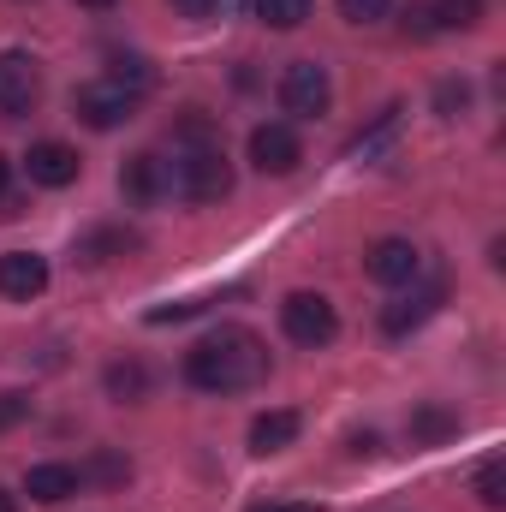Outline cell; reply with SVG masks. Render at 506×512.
I'll list each match as a JSON object with an SVG mask.
<instances>
[{
    "label": "cell",
    "mask_w": 506,
    "mask_h": 512,
    "mask_svg": "<svg viewBox=\"0 0 506 512\" xmlns=\"http://www.w3.org/2000/svg\"><path fill=\"white\" fill-rule=\"evenodd\" d=\"M42 102V66L18 48L0 54V120H24Z\"/></svg>",
    "instance_id": "5b68a950"
},
{
    "label": "cell",
    "mask_w": 506,
    "mask_h": 512,
    "mask_svg": "<svg viewBox=\"0 0 506 512\" xmlns=\"http://www.w3.org/2000/svg\"><path fill=\"white\" fill-rule=\"evenodd\" d=\"M96 477H102V483H126L131 465L126 459H114V453H102V459H96Z\"/></svg>",
    "instance_id": "f1b7e54d"
},
{
    "label": "cell",
    "mask_w": 506,
    "mask_h": 512,
    "mask_svg": "<svg viewBox=\"0 0 506 512\" xmlns=\"http://www.w3.org/2000/svg\"><path fill=\"white\" fill-rule=\"evenodd\" d=\"M221 6H227V0H173V12H179V18H197V24H203V18H215Z\"/></svg>",
    "instance_id": "484cf974"
},
{
    "label": "cell",
    "mask_w": 506,
    "mask_h": 512,
    "mask_svg": "<svg viewBox=\"0 0 506 512\" xmlns=\"http://www.w3.org/2000/svg\"><path fill=\"white\" fill-rule=\"evenodd\" d=\"M268 376V346L256 340L251 328H215L185 352V382L203 393H245Z\"/></svg>",
    "instance_id": "6da1fadb"
},
{
    "label": "cell",
    "mask_w": 506,
    "mask_h": 512,
    "mask_svg": "<svg viewBox=\"0 0 506 512\" xmlns=\"http://www.w3.org/2000/svg\"><path fill=\"white\" fill-rule=\"evenodd\" d=\"M24 167H30V185H48V191H66L78 173H84V161H78V149L72 143H30V155H24Z\"/></svg>",
    "instance_id": "30bf717a"
},
{
    "label": "cell",
    "mask_w": 506,
    "mask_h": 512,
    "mask_svg": "<svg viewBox=\"0 0 506 512\" xmlns=\"http://www.w3.org/2000/svg\"><path fill=\"white\" fill-rule=\"evenodd\" d=\"M405 30H411V36H435V30H441V24H435V6H411V12H405Z\"/></svg>",
    "instance_id": "d4e9b609"
},
{
    "label": "cell",
    "mask_w": 506,
    "mask_h": 512,
    "mask_svg": "<svg viewBox=\"0 0 506 512\" xmlns=\"http://www.w3.org/2000/svg\"><path fill=\"white\" fill-rule=\"evenodd\" d=\"M108 84H120L131 102H143V96L155 90V66H149L143 54H114V60H108Z\"/></svg>",
    "instance_id": "9a60e30c"
},
{
    "label": "cell",
    "mask_w": 506,
    "mask_h": 512,
    "mask_svg": "<svg viewBox=\"0 0 506 512\" xmlns=\"http://www.w3.org/2000/svg\"><path fill=\"white\" fill-rule=\"evenodd\" d=\"M393 12V0H340V18L346 24H381Z\"/></svg>",
    "instance_id": "603a6c76"
},
{
    "label": "cell",
    "mask_w": 506,
    "mask_h": 512,
    "mask_svg": "<svg viewBox=\"0 0 506 512\" xmlns=\"http://www.w3.org/2000/svg\"><path fill=\"white\" fill-rule=\"evenodd\" d=\"M447 435H459V417L453 411H441V405L411 411V441H447Z\"/></svg>",
    "instance_id": "ffe728a7"
},
{
    "label": "cell",
    "mask_w": 506,
    "mask_h": 512,
    "mask_svg": "<svg viewBox=\"0 0 506 512\" xmlns=\"http://www.w3.org/2000/svg\"><path fill=\"white\" fill-rule=\"evenodd\" d=\"M435 24L441 30H471V24H483V0H441Z\"/></svg>",
    "instance_id": "44dd1931"
},
{
    "label": "cell",
    "mask_w": 506,
    "mask_h": 512,
    "mask_svg": "<svg viewBox=\"0 0 506 512\" xmlns=\"http://www.w3.org/2000/svg\"><path fill=\"white\" fill-rule=\"evenodd\" d=\"M298 429H304L298 411H286V405L262 411V417L251 423V453H262V459H268V453H286V447L298 441Z\"/></svg>",
    "instance_id": "5bb4252c"
},
{
    "label": "cell",
    "mask_w": 506,
    "mask_h": 512,
    "mask_svg": "<svg viewBox=\"0 0 506 512\" xmlns=\"http://www.w3.org/2000/svg\"><path fill=\"white\" fill-rule=\"evenodd\" d=\"M477 501H483L489 512L506 507V465H501V459H489V465L477 471Z\"/></svg>",
    "instance_id": "7402d4cb"
},
{
    "label": "cell",
    "mask_w": 506,
    "mask_h": 512,
    "mask_svg": "<svg viewBox=\"0 0 506 512\" xmlns=\"http://www.w3.org/2000/svg\"><path fill=\"white\" fill-rule=\"evenodd\" d=\"M328 102H334V78H328V66H316V60H292V66L280 72V108H286L292 120H322Z\"/></svg>",
    "instance_id": "3957f363"
},
{
    "label": "cell",
    "mask_w": 506,
    "mask_h": 512,
    "mask_svg": "<svg viewBox=\"0 0 506 512\" xmlns=\"http://www.w3.org/2000/svg\"><path fill=\"white\" fill-rule=\"evenodd\" d=\"M42 292H48V256H36V251H6L0 256V298L30 304V298H42Z\"/></svg>",
    "instance_id": "9c48e42d"
},
{
    "label": "cell",
    "mask_w": 506,
    "mask_h": 512,
    "mask_svg": "<svg viewBox=\"0 0 506 512\" xmlns=\"http://www.w3.org/2000/svg\"><path fill=\"white\" fill-rule=\"evenodd\" d=\"M126 251H131L126 227H96V233L78 239V262H90V268H96V262H114V256H126Z\"/></svg>",
    "instance_id": "e0dca14e"
},
{
    "label": "cell",
    "mask_w": 506,
    "mask_h": 512,
    "mask_svg": "<svg viewBox=\"0 0 506 512\" xmlns=\"http://www.w3.org/2000/svg\"><path fill=\"white\" fill-rule=\"evenodd\" d=\"M173 143H179V149H221V120L203 114V108H185V114L173 120Z\"/></svg>",
    "instance_id": "2e32d148"
},
{
    "label": "cell",
    "mask_w": 506,
    "mask_h": 512,
    "mask_svg": "<svg viewBox=\"0 0 506 512\" xmlns=\"http://www.w3.org/2000/svg\"><path fill=\"white\" fill-rule=\"evenodd\" d=\"M441 304H447V292H441V286H423V292H411V298L387 304V310H381V328H387V334H411V328H423Z\"/></svg>",
    "instance_id": "7c38bea8"
},
{
    "label": "cell",
    "mask_w": 506,
    "mask_h": 512,
    "mask_svg": "<svg viewBox=\"0 0 506 512\" xmlns=\"http://www.w3.org/2000/svg\"><path fill=\"white\" fill-rule=\"evenodd\" d=\"M304 161V143H298V131L286 126V120H262V126H251V167L256 173H292Z\"/></svg>",
    "instance_id": "52a82bcc"
},
{
    "label": "cell",
    "mask_w": 506,
    "mask_h": 512,
    "mask_svg": "<svg viewBox=\"0 0 506 512\" xmlns=\"http://www.w3.org/2000/svg\"><path fill=\"white\" fill-rule=\"evenodd\" d=\"M310 12H316V0H256V18L268 30H298Z\"/></svg>",
    "instance_id": "d6986e66"
},
{
    "label": "cell",
    "mask_w": 506,
    "mask_h": 512,
    "mask_svg": "<svg viewBox=\"0 0 506 512\" xmlns=\"http://www.w3.org/2000/svg\"><path fill=\"white\" fill-rule=\"evenodd\" d=\"M280 328H286V340L292 346H328L334 334H340V316H334V304L322 298V292H286V304H280Z\"/></svg>",
    "instance_id": "277c9868"
},
{
    "label": "cell",
    "mask_w": 506,
    "mask_h": 512,
    "mask_svg": "<svg viewBox=\"0 0 506 512\" xmlns=\"http://www.w3.org/2000/svg\"><path fill=\"white\" fill-rule=\"evenodd\" d=\"M167 185L185 203H221L233 191V161L221 149H179V161H167Z\"/></svg>",
    "instance_id": "7a4b0ae2"
},
{
    "label": "cell",
    "mask_w": 506,
    "mask_h": 512,
    "mask_svg": "<svg viewBox=\"0 0 506 512\" xmlns=\"http://www.w3.org/2000/svg\"><path fill=\"white\" fill-rule=\"evenodd\" d=\"M30 417V393H0V429H18Z\"/></svg>",
    "instance_id": "cb8c5ba5"
},
{
    "label": "cell",
    "mask_w": 506,
    "mask_h": 512,
    "mask_svg": "<svg viewBox=\"0 0 506 512\" xmlns=\"http://www.w3.org/2000/svg\"><path fill=\"white\" fill-rule=\"evenodd\" d=\"M131 108H137V102H131L120 84H108V78H96V84H78V90H72V114H78V120H84L90 131L126 126Z\"/></svg>",
    "instance_id": "8992f818"
},
{
    "label": "cell",
    "mask_w": 506,
    "mask_h": 512,
    "mask_svg": "<svg viewBox=\"0 0 506 512\" xmlns=\"http://www.w3.org/2000/svg\"><path fill=\"white\" fill-rule=\"evenodd\" d=\"M0 512H18V501H12V495H6V489H0Z\"/></svg>",
    "instance_id": "1f68e13d"
},
{
    "label": "cell",
    "mask_w": 506,
    "mask_h": 512,
    "mask_svg": "<svg viewBox=\"0 0 506 512\" xmlns=\"http://www.w3.org/2000/svg\"><path fill=\"white\" fill-rule=\"evenodd\" d=\"M108 393H114V399H143V393H149V370H143V364H137V358H114V364H108Z\"/></svg>",
    "instance_id": "ac0fdd59"
},
{
    "label": "cell",
    "mask_w": 506,
    "mask_h": 512,
    "mask_svg": "<svg viewBox=\"0 0 506 512\" xmlns=\"http://www.w3.org/2000/svg\"><path fill=\"white\" fill-rule=\"evenodd\" d=\"M346 453H352V459H376V453H381V435H376V429H358V435L346 441Z\"/></svg>",
    "instance_id": "4316f807"
},
{
    "label": "cell",
    "mask_w": 506,
    "mask_h": 512,
    "mask_svg": "<svg viewBox=\"0 0 506 512\" xmlns=\"http://www.w3.org/2000/svg\"><path fill=\"white\" fill-rule=\"evenodd\" d=\"M78 6H96V12H108V6H114V0H78Z\"/></svg>",
    "instance_id": "d6a6232c"
},
{
    "label": "cell",
    "mask_w": 506,
    "mask_h": 512,
    "mask_svg": "<svg viewBox=\"0 0 506 512\" xmlns=\"http://www.w3.org/2000/svg\"><path fill=\"white\" fill-rule=\"evenodd\" d=\"M256 512H316L310 501H280V507H256Z\"/></svg>",
    "instance_id": "f546056e"
},
{
    "label": "cell",
    "mask_w": 506,
    "mask_h": 512,
    "mask_svg": "<svg viewBox=\"0 0 506 512\" xmlns=\"http://www.w3.org/2000/svg\"><path fill=\"white\" fill-rule=\"evenodd\" d=\"M435 102H441V114H459V108L471 102V90H465V84H441V90H435Z\"/></svg>",
    "instance_id": "83f0119b"
},
{
    "label": "cell",
    "mask_w": 506,
    "mask_h": 512,
    "mask_svg": "<svg viewBox=\"0 0 506 512\" xmlns=\"http://www.w3.org/2000/svg\"><path fill=\"white\" fill-rule=\"evenodd\" d=\"M417 268H423V251H417L411 239H376V245L364 251V274H370L376 286H411Z\"/></svg>",
    "instance_id": "ba28073f"
},
{
    "label": "cell",
    "mask_w": 506,
    "mask_h": 512,
    "mask_svg": "<svg viewBox=\"0 0 506 512\" xmlns=\"http://www.w3.org/2000/svg\"><path fill=\"white\" fill-rule=\"evenodd\" d=\"M78 489H84V471H78V465H30V477H24V495L42 501V507L66 501V495H78Z\"/></svg>",
    "instance_id": "4fadbf2b"
},
{
    "label": "cell",
    "mask_w": 506,
    "mask_h": 512,
    "mask_svg": "<svg viewBox=\"0 0 506 512\" xmlns=\"http://www.w3.org/2000/svg\"><path fill=\"white\" fill-rule=\"evenodd\" d=\"M120 191H126L131 203L167 197V191H173V185H167V161H161V155H131L126 167H120Z\"/></svg>",
    "instance_id": "8fae6325"
},
{
    "label": "cell",
    "mask_w": 506,
    "mask_h": 512,
    "mask_svg": "<svg viewBox=\"0 0 506 512\" xmlns=\"http://www.w3.org/2000/svg\"><path fill=\"white\" fill-rule=\"evenodd\" d=\"M6 179H12V161H6V155H0V191H6Z\"/></svg>",
    "instance_id": "4dcf8cb0"
}]
</instances>
